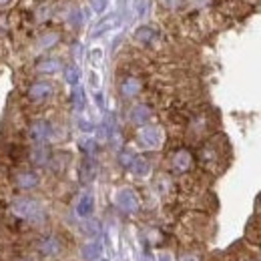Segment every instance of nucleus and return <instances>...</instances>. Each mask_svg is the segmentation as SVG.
<instances>
[{
    "instance_id": "obj_1",
    "label": "nucleus",
    "mask_w": 261,
    "mask_h": 261,
    "mask_svg": "<svg viewBox=\"0 0 261 261\" xmlns=\"http://www.w3.org/2000/svg\"><path fill=\"white\" fill-rule=\"evenodd\" d=\"M12 213L31 223H38L44 219V209L40 207V203H36L33 199H16L12 203Z\"/></svg>"
},
{
    "instance_id": "obj_2",
    "label": "nucleus",
    "mask_w": 261,
    "mask_h": 261,
    "mask_svg": "<svg viewBox=\"0 0 261 261\" xmlns=\"http://www.w3.org/2000/svg\"><path fill=\"white\" fill-rule=\"evenodd\" d=\"M161 141H163V133L155 125H147L139 130V143L145 149H157L161 145Z\"/></svg>"
},
{
    "instance_id": "obj_3",
    "label": "nucleus",
    "mask_w": 261,
    "mask_h": 261,
    "mask_svg": "<svg viewBox=\"0 0 261 261\" xmlns=\"http://www.w3.org/2000/svg\"><path fill=\"white\" fill-rule=\"evenodd\" d=\"M53 85L50 83H46V81H36L33 83L31 87H29V91H27V97L31 98L33 102L36 105H40V102H44V100H48V98L53 97Z\"/></svg>"
},
{
    "instance_id": "obj_4",
    "label": "nucleus",
    "mask_w": 261,
    "mask_h": 261,
    "mask_svg": "<svg viewBox=\"0 0 261 261\" xmlns=\"http://www.w3.org/2000/svg\"><path fill=\"white\" fill-rule=\"evenodd\" d=\"M29 135L36 145H44L53 135V125L46 123V121H34L31 129H29Z\"/></svg>"
},
{
    "instance_id": "obj_5",
    "label": "nucleus",
    "mask_w": 261,
    "mask_h": 261,
    "mask_svg": "<svg viewBox=\"0 0 261 261\" xmlns=\"http://www.w3.org/2000/svg\"><path fill=\"white\" fill-rule=\"evenodd\" d=\"M117 205L125 213H135L139 209V199H137L133 189H121L117 193Z\"/></svg>"
},
{
    "instance_id": "obj_6",
    "label": "nucleus",
    "mask_w": 261,
    "mask_h": 261,
    "mask_svg": "<svg viewBox=\"0 0 261 261\" xmlns=\"http://www.w3.org/2000/svg\"><path fill=\"white\" fill-rule=\"evenodd\" d=\"M171 163H173V169H175L177 173H185V171H189V169L193 167V155H191L187 149H181V151H177V153L173 155Z\"/></svg>"
},
{
    "instance_id": "obj_7",
    "label": "nucleus",
    "mask_w": 261,
    "mask_h": 261,
    "mask_svg": "<svg viewBox=\"0 0 261 261\" xmlns=\"http://www.w3.org/2000/svg\"><path fill=\"white\" fill-rule=\"evenodd\" d=\"M38 183H40V179H38V175H36L34 171H20V173L16 175V185H18V189L31 191Z\"/></svg>"
},
{
    "instance_id": "obj_8",
    "label": "nucleus",
    "mask_w": 261,
    "mask_h": 261,
    "mask_svg": "<svg viewBox=\"0 0 261 261\" xmlns=\"http://www.w3.org/2000/svg\"><path fill=\"white\" fill-rule=\"evenodd\" d=\"M121 93H123V97H135V95H139L141 93V81L137 79V76H127L123 83H121Z\"/></svg>"
},
{
    "instance_id": "obj_9",
    "label": "nucleus",
    "mask_w": 261,
    "mask_h": 261,
    "mask_svg": "<svg viewBox=\"0 0 261 261\" xmlns=\"http://www.w3.org/2000/svg\"><path fill=\"white\" fill-rule=\"evenodd\" d=\"M61 68H63V63L59 59H42L36 63V72H40V74H53Z\"/></svg>"
},
{
    "instance_id": "obj_10",
    "label": "nucleus",
    "mask_w": 261,
    "mask_h": 261,
    "mask_svg": "<svg viewBox=\"0 0 261 261\" xmlns=\"http://www.w3.org/2000/svg\"><path fill=\"white\" fill-rule=\"evenodd\" d=\"M130 119H133V123H137V125H145V123L151 119V109H149L147 105H137V107L130 111Z\"/></svg>"
},
{
    "instance_id": "obj_11",
    "label": "nucleus",
    "mask_w": 261,
    "mask_h": 261,
    "mask_svg": "<svg viewBox=\"0 0 261 261\" xmlns=\"http://www.w3.org/2000/svg\"><path fill=\"white\" fill-rule=\"evenodd\" d=\"M93 209H95V199H93V195H83L81 201H79V205H76V215L79 217H89L93 213Z\"/></svg>"
},
{
    "instance_id": "obj_12",
    "label": "nucleus",
    "mask_w": 261,
    "mask_h": 261,
    "mask_svg": "<svg viewBox=\"0 0 261 261\" xmlns=\"http://www.w3.org/2000/svg\"><path fill=\"white\" fill-rule=\"evenodd\" d=\"M38 249H40L44 255H57L59 249H61V243H59L55 237H44V239L38 243Z\"/></svg>"
},
{
    "instance_id": "obj_13",
    "label": "nucleus",
    "mask_w": 261,
    "mask_h": 261,
    "mask_svg": "<svg viewBox=\"0 0 261 261\" xmlns=\"http://www.w3.org/2000/svg\"><path fill=\"white\" fill-rule=\"evenodd\" d=\"M129 169L133 171V173H135V175H139V177H145V175L149 173L151 165H149V161H147V159H143V157H135Z\"/></svg>"
},
{
    "instance_id": "obj_14",
    "label": "nucleus",
    "mask_w": 261,
    "mask_h": 261,
    "mask_svg": "<svg viewBox=\"0 0 261 261\" xmlns=\"http://www.w3.org/2000/svg\"><path fill=\"white\" fill-rule=\"evenodd\" d=\"M135 38H137L139 42H145V44H149V42H153V40L157 38V33H155L151 27H141V29L135 33Z\"/></svg>"
},
{
    "instance_id": "obj_15",
    "label": "nucleus",
    "mask_w": 261,
    "mask_h": 261,
    "mask_svg": "<svg viewBox=\"0 0 261 261\" xmlns=\"http://www.w3.org/2000/svg\"><path fill=\"white\" fill-rule=\"evenodd\" d=\"M72 107H74V111H83L85 109V91H83V87H79V85H74V91H72Z\"/></svg>"
},
{
    "instance_id": "obj_16",
    "label": "nucleus",
    "mask_w": 261,
    "mask_h": 261,
    "mask_svg": "<svg viewBox=\"0 0 261 261\" xmlns=\"http://www.w3.org/2000/svg\"><path fill=\"white\" fill-rule=\"evenodd\" d=\"M33 161L36 165L48 163V151H46V147H44V145H38V147L33 151Z\"/></svg>"
},
{
    "instance_id": "obj_17",
    "label": "nucleus",
    "mask_w": 261,
    "mask_h": 261,
    "mask_svg": "<svg viewBox=\"0 0 261 261\" xmlns=\"http://www.w3.org/2000/svg\"><path fill=\"white\" fill-rule=\"evenodd\" d=\"M65 79L68 85H79V79H81V70H79V66H66L65 68Z\"/></svg>"
},
{
    "instance_id": "obj_18",
    "label": "nucleus",
    "mask_w": 261,
    "mask_h": 261,
    "mask_svg": "<svg viewBox=\"0 0 261 261\" xmlns=\"http://www.w3.org/2000/svg\"><path fill=\"white\" fill-rule=\"evenodd\" d=\"M57 42H59V34L48 33L38 40V46H40V48H50V46H53V44H57Z\"/></svg>"
},
{
    "instance_id": "obj_19",
    "label": "nucleus",
    "mask_w": 261,
    "mask_h": 261,
    "mask_svg": "<svg viewBox=\"0 0 261 261\" xmlns=\"http://www.w3.org/2000/svg\"><path fill=\"white\" fill-rule=\"evenodd\" d=\"M85 253V259H97L98 255H100V245L98 243H91V245H87L85 249H83Z\"/></svg>"
},
{
    "instance_id": "obj_20",
    "label": "nucleus",
    "mask_w": 261,
    "mask_h": 261,
    "mask_svg": "<svg viewBox=\"0 0 261 261\" xmlns=\"http://www.w3.org/2000/svg\"><path fill=\"white\" fill-rule=\"evenodd\" d=\"M68 20H70L72 27H81V24H83V12H81V8H72Z\"/></svg>"
},
{
    "instance_id": "obj_21",
    "label": "nucleus",
    "mask_w": 261,
    "mask_h": 261,
    "mask_svg": "<svg viewBox=\"0 0 261 261\" xmlns=\"http://www.w3.org/2000/svg\"><path fill=\"white\" fill-rule=\"evenodd\" d=\"M133 159H135V157H133L130 153H123L119 161H121V165H123V167H130V163H133Z\"/></svg>"
},
{
    "instance_id": "obj_22",
    "label": "nucleus",
    "mask_w": 261,
    "mask_h": 261,
    "mask_svg": "<svg viewBox=\"0 0 261 261\" xmlns=\"http://www.w3.org/2000/svg\"><path fill=\"white\" fill-rule=\"evenodd\" d=\"M105 6H107V0H93V8H95L97 12H102Z\"/></svg>"
},
{
    "instance_id": "obj_23",
    "label": "nucleus",
    "mask_w": 261,
    "mask_h": 261,
    "mask_svg": "<svg viewBox=\"0 0 261 261\" xmlns=\"http://www.w3.org/2000/svg\"><path fill=\"white\" fill-rule=\"evenodd\" d=\"M163 6H167V8H177L179 4H181V0H159Z\"/></svg>"
},
{
    "instance_id": "obj_24",
    "label": "nucleus",
    "mask_w": 261,
    "mask_h": 261,
    "mask_svg": "<svg viewBox=\"0 0 261 261\" xmlns=\"http://www.w3.org/2000/svg\"><path fill=\"white\" fill-rule=\"evenodd\" d=\"M81 127H83L85 130H91V129H93V127H91V123H87V121H81Z\"/></svg>"
},
{
    "instance_id": "obj_25",
    "label": "nucleus",
    "mask_w": 261,
    "mask_h": 261,
    "mask_svg": "<svg viewBox=\"0 0 261 261\" xmlns=\"http://www.w3.org/2000/svg\"><path fill=\"white\" fill-rule=\"evenodd\" d=\"M159 261H171V257H169L167 253H161V255H159Z\"/></svg>"
},
{
    "instance_id": "obj_26",
    "label": "nucleus",
    "mask_w": 261,
    "mask_h": 261,
    "mask_svg": "<svg viewBox=\"0 0 261 261\" xmlns=\"http://www.w3.org/2000/svg\"><path fill=\"white\" fill-rule=\"evenodd\" d=\"M183 261H197L195 257H183Z\"/></svg>"
},
{
    "instance_id": "obj_27",
    "label": "nucleus",
    "mask_w": 261,
    "mask_h": 261,
    "mask_svg": "<svg viewBox=\"0 0 261 261\" xmlns=\"http://www.w3.org/2000/svg\"><path fill=\"white\" fill-rule=\"evenodd\" d=\"M6 2H8V0H0V4H6Z\"/></svg>"
}]
</instances>
